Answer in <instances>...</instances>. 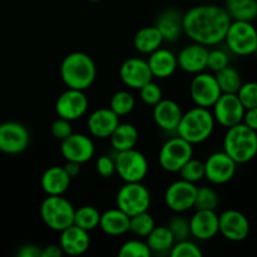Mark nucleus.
<instances>
[{
    "instance_id": "nucleus-1",
    "label": "nucleus",
    "mask_w": 257,
    "mask_h": 257,
    "mask_svg": "<svg viewBox=\"0 0 257 257\" xmlns=\"http://www.w3.org/2000/svg\"><path fill=\"white\" fill-rule=\"evenodd\" d=\"M231 22L226 8L213 4L197 5L183 15V33L192 42L212 47L225 40Z\"/></svg>"
},
{
    "instance_id": "nucleus-2",
    "label": "nucleus",
    "mask_w": 257,
    "mask_h": 257,
    "mask_svg": "<svg viewBox=\"0 0 257 257\" xmlns=\"http://www.w3.org/2000/svg\"><path fill=\"white\" fill-rule=\"evenodd\" d=\"M60 77L68 88L87 90L97 77V67L92 57L83 52H73L60 64Z\"/></svg>"
},
{
    "instance_id": "nucleus-3",
    "label": "nucleus",
    "mask_w": 257,
    "mask_h": 257,
    "mask_svg": "<svg viewBox=\"0 0 257 257\" xmlns=\"http://www.w3.org/2000/svg\"><path fill=\"white\" fill-rule=\"evenodd\" d=\"M215 118L210 108L197 107L183 113L176 133L191 145H200L212 135L215 130Z\"/></svg>"
},
{
    "instance_id": "nucleus-4",
    "label": "nucleus",
    "mask_w": 257,
    "mask_h": 257,
    "mask_svg": "<svg viewBox=\"0 0 257 257\" xmlns=\"http://www.w3.org/2000/svg\"><path fill=\"white\" fill-rule=\"evenodd\" d=\"M223 151L237 165L250 162L257 156V132L242 122L227 128L223 137Z\"/></svg>"
},
{
    "instance_id": "nucleus-5",
    "label": "nucleus",
    "mask_w": 257,
    "mask_h": 257,
    "mask_svg": "<svg viewBox=\"0 0 257 257\" xmlns=\"http://www.w3.org/2000/svg\"><path fill=\"white\" fill-rule=\"evenodd\" d=\"M74 206L63 195L48 196L40 205V217L47 227L60 232L73 225Z\"/></svg>"
},
{
    "instance_id": "nucleus-6",
    "label": "nucleus",
    "mask_w": 257,
    "mask_h": 257,
    "mask_svg": "<svg viewBox=\"0 0 257 257\" xmlns=\"http://www.w3.org/2000/svg\"><path fill=\"white\" fill-rule=\"evenodd\" d=\"M226 45L231 53L238 57H247L257 48V29L252 22L232 20L226 33Z\"/></svg>"
},
{
    "instance_id": "nucleus-7",
    "label": "nucleus",
    "mask_w": 257,
    "mask_h": 257,
    "mask_svg": "<svg viewBox=\"0 0 257 257\" xmlns=\"http://www.w3.org/2000/svg\"><path fill=\"white\" fill-rule=\"evenodd\" d=\"M115 203L119 210L131 217L148 211L151 206V193L142 182H124L115 196Z\"/></svg>"
},
{
    "instance_id": "nucleus-8",
    "label": "nucleus",
    "mask_w": 257,
    "mask_h": 257,
    "mask_svg": "<svg viewBox=\"0 0 257 257\" xmlns=\"http://www.w3.org/2000/svg\"><path fill=\"white\" fill-rule=\"evenodd\" d=\"M193 157V147L182 137L170 138L163 143L158 155L161 167L171 173L180 172L181 168Z\"/></svg>"
},
{
    "instance_id": "nucleus-9",
    "label": "nucleus",
    "mask_w": 257,
    "mask_h": 257,
    "mask_svg": "<svg viewBox=\"0 0 257 257\" xmlns=\"http://www.w3.org/2000/svg\"><path fill=\"white\" fill-rule=\"evenodd\" d=\"M115 173L124 182H142L148 173V161L136 148L117 152L114 158Z\"/></svg>"
},
{
    "instance_id": "nucleus-10",
    "label": "nucleus",
    "mask_w": 257,
    "mask_h": 257,
    "mask_svg": "<svg viewBox=\"0 0 257 257\" xmlns=\"http://www.w3.org/2000/svg\"><path fill=\"white\" fill-rule=\"evenodd\" d=\"M245 110L236 93H222L212 105L213 118L225 128L233 127L242 122Z\"/></svg>"
},
{
    "instance_id": "nucleus-11",
    "label": "nucleus",
    "mask_w": 257,
    "mask_h": 257,
    "mask_svg": "<svg viewBox=\"0 0 257 257\" xmlns=\"http://www.w3.org/2000/svg\"><path fill=\"white\" fill-rule=\"evenodd\" d=\"M190 94L197 107L212 108L222 92L215 75L201 72L197 73L191 82Z\"/></svg>"
},
{
    "instance_id": "nucleus-12",
    "label": "nucleus",
    "mask_w": 257,
    "mask_h": 257,
    "mask_svg": "<svg viewBox=\"0 0 257 257\" xmlns=\"http://www.w3.org/2000/svg\"><path fill=\"white\" fill-rule=\"evenodd\" d=\"M30 143V133L19 122H4L0 124V152L7 155H19Z\"/></svg>"
},
{
    "instance_id": "nucleus-13",
    "label": "nucleus",
    "mask_w": 257,
    "mask_h": 257,
    "mask_svg": "<svg viewBox=\"0 0 257 257\" xmlns=\"http://www.w3.org/2000/svg\"><path fill=\"white\" fill-rule=\"evenodd\" d=\"M197 193L196 183L186 180H178L171 183L165 192L166 206L176 213H182L193 208Z\"/></svg>"
},
{
    "instance_id": "nucleus-14",
    "label": "nucleus",
    "mask_w": 257,
    "mask_h": 257,
    "mask_svg": "<svg viewBox=\"0 0 257 257\" xmlns=\"http://www.w3.org/2000/svg\"><path fill=\"white\" fill-rule=\"evenodd\" d=\"M88 105H89V102H88L84 90L68 88L58 97L57 103H55V112L58 117L73 122L82 118L87 113Z\"/></svg>"
},
{
    "instance_id": "nucleus-15",
    "label": "nucleus",
    "mask_w": 257,
    "mask_h": 257,
    "mask_svg": "<svg viewBox=\"0 0 257 257\" xmlns=\"http://www.w3.org/2000/svg\"><path fill=\"white\" fill-rule=\"evenodd\" d=\"M237 170V163L225 152H215L205 162V178L213 185L230 182Z\"/></svg>"
},
{
    "instance_id": "nucleus-16",
    "label": "nucleus",
    "mask_w": 257,
    "mask_h": 257,
    "mask_svg": "<svg viewBox=\"0 0 257 257\" xmlns=\"http://www.w3.org/2000/svg\"><path fill=\"white\" fill-rule=\"evenodd\" d=\"M218 233L226 240L241 242L246 240L250 233L248 218L241 211L226 210L218 215Z\"/></svg>"
},
{
    "instance_id": "nucleus-17",
    "label": "nucleus",
    "mask_w": 257,
    "mask_h": 257,
    "mask_svg": "<svg viewBox=\"0 0 257 257\" xmlns=\"http://www.w3.org/2000/svg\"><path fill=\"white\" fill-rule=\"evenodd\" d=\"M95 152L92 138L83 133H72L60 145V153L65 161L83 165L93 158Z\"/></svg>"
},
{
    "instance_id": "nucleus-18",
    "label": "nucleus",
    "mask_w": 257,
    "mask_h": 257,
    "mask_svg": "<svg viewBox=\"0 0 257 257\" xmlns=\"http://www.w3.org/2000/svg\"><path fill=\"white\" fill-rule=\"evenodd\" d=\"M119 77L125 87L137 90L153 80L150 65L142 58H128L124 60L119 68Z\"/></svg>"
},
{
    "instance_id": "nucleus-19",
    "label": "nucleus",
    "mask_w": 257,
    "mask_h": 257,
    "mask_svg": "<svg viewBox=\"0 0 257 257\" xmlns=\"http://www.w3.org/2000/svg\"><path fill=\"white\" fill-rule=\"evenodd\" d=\"M208 49L207 47L193 42L186 45L177 55V64L183 72L197 74L207 68Z\"/></svg>"
},
{
    "instance_id": "nucleus-20",
    "label": "nucleus",
    "mask_w": 257,
    "mask_h": 257,
    "mask_svg": "<svg viewBox=\"0 0 257 257\" xmlns=\"http://www.w3.org/2000/svg\"><path fill=\"white\" fill-rule=\"evenodd\" d=\"M190 223L191 236L200 241H207L218 233V215L212 210H196Z\"/></svg>"
},
{
    "instance_id": "nucleus-21",
    "label": "nucleus",
    "mask_w": 257,
    "mask_h": 257,
    "mask_svg": "<svg viewBox=\"0 0 257 257\" xmlns=\"http://www.w3.org/2000/svg\"><path fill=\"white\" fill-rule=\"evenodd\" d=\"M119 124V117L110 108H99L88 117L87 125L90 135L99 140L109 138L115 127Z\"/></svg>"
},
{
    "instance_id": "nucleus-22",
    "label": "nucleus",
    "mask_w": 257,
    "mask_h": 257,
    "mask_svg": "<svg viewBox=\"0 0 257 257\" xmlns=\"http://www.w3.org/2000/svg\"><path fill=\"white\" fill-rule=\"evenodd\" d=\"M59 246L65 255H83L90 246L89 232L75 225H70L69 227L60 231Z\"/></svg>"
},
{
    "instance_id": "nucleus-23",
    "label": "nucleus",
    "mask_w": 257,
    "mask_h": 257,
    "mask_svg": "<svg viewBox=\"0 0 257 257\" xmlns=\"http://www.w3.org/2000/svg\"><path fill=\"white\" fill-rule=\"evenodd\" d=\"M153 119L156 124L165 132H176L182 118L180 104L172 99H161L153 105Z\"/></svg>"
},
{
    "instance_id": "nucleus-24",
    "label": "nucleus",
    "mask_w": 257,
    "mask_h": 257,
    "mask_svg": "<svg viewBox=\"0 0 257 257\" xmlns=\"http://www.w3.org/2000/svg\"><path fill=\"white\" fill-rule=\"evenodd\" d=\"M147 63L150 65L153 78H158V79L170 78L178 68L177 55L165 48H158L157 50L151 53Z\"/></svg>"
},
{
    "instance_id": "nucleus-25",
    "label": "nucleus",
    "mask_w": 257,
    "mask_h": 257,
    "mask_svg": "<svg viewBox=\"0 0 257 257\" xmlns=\"http://www.w3.org/2000/svg\"><path fill=\"white\" fill-rule=\"evenodd\" d=\"M70 181L72 178L68 176L63 166H53L43 173L40 185L48 196H59L67 192Z\"/></svg>"
},
{
    "instance_id": "nucleus-26",
    "label": "nucleus",
    "mask_w": 257,
    "mask_h": 257,
    "mask_svg": "<svg viewBox=\"0 0 257 257\" xmlns=\"http://www.w3.org/2000/svg\"><path fill=\"white\" fill-rule=\"evenodd\" d=\"M182 18L183 15L175 9H167L158 15L155 25L166 42H176L181 37L183 33Z\"/></svg>"
},
{
    "instance_id": "nucleus-27",
    "label": "nucleus",
    "mask_w": 257,
    "mask_h": 257,
    "mask_svg": "<svg viewBox=\"0 0 257 257\" xmlns=\"http://www.w3.org/2000/svg\"><path fill=\"white\" fill-rule=\"evenodd\" d=\"M130 216L119 208H112L100 213L99 227L105 235L120 236L130 231Z\"/></svg>"
},
{
    "instance_id": "nucleus-28",
    "label": "nucleus",
    "mask_w": 257,
    "mask_h": 257,
    "mask_svg": "<svg viewBox=\"0 0 257 257\" xmlns=\"http://www.w3.org/2000/svg\"><path fill=\"white\" fill-rule=\"evenodd\" d=\"M138 130L131 123H120L115 127L113 133L110 135V146L115 152L132 150L136 148L138 142Z\"/></svg>"
},
{
    "instance_id": "nucleus-29",
    "label": "nucleus",
    "mask_w": 257,
    "mask_h": 257,
    "mask_svg": "<svg viewBox=\"0 0 257 257\" xmlns=\"http://www.w3.org/2000/svg\"><path fill=\"white\" fill-rule=\"evenodd\" d=\"M163 42L165 39L156 25L142 28L136 33L135 38H133V45H135L136 50L142 54H151L158 48H161Z\"/></svg>"
},
{
    "instance_id": "nucleus-30",
    "label": "nucleus",
    "mask_w": 257,
    "mask_h": 257,
    "mask_svg": "<svg viewBox=\"0 0 257 257\" xmlns=\"http://www.w3.org/2000/svg\"><path fill=\"white\" fill-rule=\"evenodd\" d=\"M146 242L152 253H170L176 241L167 226H155L146 237Z\"/></svg>"
},
{
    "instance_id": "nucleus-31",
    "label": "nucleus",
    "mask_w": 257,
    "mask_h": 257,
    "mask_svg": "<svg viewBox=\"0 0 257 257\" xmlns=\"http://www.w3.org/2000/svg\"><path fill=\"white\" fill-rule=\"evenodd\" d=\"M226 10L232 20L253 22L257 19V0H231L226 3Z\"/></svg>"
},
{
    "instance_id": "nucleus-32",
    "label": "nucleus",
    "mask_w": 257,
    "mask_h": 257,
    "mask_svg": "<svg viewBox=\"0 0 257 257\" xmlns=\"http://www.w3.org/2000/svg\"><path fill=\"white\" fill-rule=\"evenodd\" d=\"M100 212L94 206H82L74 211V221L73 225L83 228V230L90 231L99 227Z\"/></svg>"
},
{
    "instance_id": "nucleus-33",
    "label": "nucleus",
    "mask_w": 257,
    "mask_h": 257,
    "mask_svg": "<svg viewBox=\"0 0 257 257\" xmlns=\"http://www.w3.org/2000/svg\"><path fill=\"white\" fill-rule=\"evenodd\" d=\"M215 77L222 93H237L241 84H242V78H241L240 72L236 68L230 67V65L216 72Z\"/></svg>"
},
{
    "instance_id": "nucleus-34",
    "label": "nucleus",
    "mask_w": 257,
    "mask_h": 257,
    "mask_svg": "<svg viewBox=\"0 0 257 257\" xmlns=\"http://www.w3.org/2000/svg\"><path fill=\"white\" fill-rule=\"evenodd\" d=\"M136 99L133 94L128 90H118L110 98L109 108L118 115V117H123L127 115L135 109Z\"/></svg>"
},
{
    "instance_id": "nucleus-35",
    "label": "nucleus",
    "mask_w": 257,
    "mask_h": 257,
    "mask_svg": "<svg viewBox=\"0 0 257 257\" xmlns=\"http://www.w3.org/2000/svg\"><path fill=\"white\" fill-rule=\"evenodd\" d=\"M155 218L148 213V211L131 216L130 218V231L138 237H147L148 233L155 228Z\"/></svg>"
},
{
    "instance_id": "nucleus-36",
    "label": "nucleus",
    "mask_w": 257,
    "mask_h": 257,
    "mask_svg": "<svg viewBox=\"0 0 257 257\" xmlns=\"http://www.w3.org/2000/svg\"><path fill=\"white\" fill-rule=\"evenodd\" d=\"M220 200L218 195L213 188L203 186V187H197V193H196V200L193 208L195 210H212L216 211Z\"/></svg>"
},
{
    "instance_id": "nucleus-37",
    "label": "nucleus",
    "mask_w": 257,
    "mask_h": 257,
    "mask_svg": "<svg viewBox=\"0 0 257 257\" xmlns=\"http://www.w3.org/2000/svg\"><path fill=\"white\" fill-rule=\"evenodd\" d=\"M180 175L182 180L188 182L197 183L205 178V162L191 158L185 166L180 170Z\"/></svg>"
},
{
    "instance_id": "nucleus-38",
    "label": "nucleus",
    "mask_w": 257,
    "mask_h": 257,
    "mask_svg": "<svg viewBox=\"0 0 257 257\" xmlns=\"http://www.w3.org/2000/svg\"><path fill=\"white\" fill-rule=\"evenodd\" d=\"M152 255L147 242L141 240H130L120 246L119 257H150Z\"/></svg>"
},
{
    "instance_id": "nucleus-39",
    "label": "nucleus",
    "mask_w": 257,
    "mask_h": 257,
    "mask_svg": "<svg viewBox=\"0 0 257 257\" xmlns=\"http://www.w3.org/2000/svg\"><path fill=\"white\" fill-rule=\"evenodd\" d=\"M168 230L171 231V233L175 237V241H182V240H187L188 236H191V231H190V223L188 221L186 220L185 217L182 216H173L167 223Z\"/></svg>"
},
{
    "instance_id": "nucleus-40",
    "label": "nucleus",
    "mask_w": 257,
    "mask_h": 257,
    "mask_svg": "<svg viewBox=\"0 0 257 257\" xmlns=\"http://www.w3.org/2000/svg\"><path fill=\"white\" fill-rule=\"evenodd\" d=\"M236 94L245 109L257 107V82L242 83Z\"/></svg>"
},
{
    "instance_id": "nucleus-41",
    "label": "nucleus",
    "mask_w": 257,
    "mask_h": 257,
    "mask_svg": "<svg viewBox=\"0 0 257 257\" xmlns=\"http://www.w3.org/2000/svg\"><path fill=\"white\" fill-rule=\"evenodd\" d=\"M171 257H201L202 256V251L198 247L196 243L192 241L182 240L175 242L170 251Z\"/></svg>"
},
{
    "instance_id": "nucleus-42",
    "label": "nucleus",
    "mask_w": 257,
    "mask_h": 257,
    "mask_svg": "<svg viewBox=\"0 0 257 257\" xmlns=\"http://www.w3.org/2000/svg\"><path fill=\"white\" fill-rule=\"evenodd\" d=\"M138 90H140V97L141 99H142V102L145 103V104L151 105V107H153V105L157 104L161 99H163L162 89H161L160 85H158L157 83L153 82V80L148 82L147 84L141 87Z\"/></svg>"
},
{
    "instance_id": "nucleus-43",
    "label": "nucleus",
    "mask_w": 257,
    "mask_h": 257,
    "mask_svg": "<svg viewBox=\"0 0 257 257\" xmlns=\"http://www.w3.org/2000/svg\"><path fill=\"white\" fill-rule=\"evenodd\" d=\"M230 63V58L228 54L222 49H213L208 50V58H207V68L212 72H218V70L223 69L227 67Z\"/></svg>"
},
{
    "instance_id": "nucleus-44",
    "label": "nucleus",
    "mask_w": 257,
    "mask_h": 257,
    "mask_svg": "<svg viewBox=\"0 0 257 257\" xmlns=\"http://www.w3.org/2000/svg\"><path fill=\"white\" fill-rule=\"evenodd\" d=\"M52 135L55 140L63 141L70 136L73 133V128H72V123L70 120L64 119V118L58 117V119H55L54 122L52 123Z\"/></svg>"
},
{
    "instance_id": "nucleus-45",
    "label": "nucleus",
    "mask_w": 257,
    "mask_h": 257,
    "mask_svg": "<svg viewBox=\"0 0 257 257\" xmlns=\"http://www.w3.org/2000/svg\"><path fill=\"white\" fill-rule=\"evenodd\" d=\"M95 168L103 178H110L115 173V162L112 157L103 155L98 157Z\"/></svg>"
},
{
    "instance_id": "nucleus-46",
    "label": "nucleus",
    "mask_w": 257,
    "mask_h": 257,
    "mask_svg": "<svg viewBox=\"0 0 257 257\" xmlns=\"http://www.w3.org/2000/svg\"><path fill=\"white\" fill-rule=\"evenodd\" d=\"M17 256L19 257H42V247L33 243H27L22 246L19 251L17 252Z\"/></svg>"
},
{
    "instance_id": "nucleus-47",
    "label": "nucleus",
    "mask_w": 257,
    "mask_h": 257,
    "mask_svg": "<svg viewBox=\"0 0 257 257\" xmlns=\"http://www.w3.org/2000/svg\"><path fill=\"white\" fill-rule=\"evenodd\" d=\"M242 123H245L247 127H250L251 130L257 132V107L245 110Z\"/></svg>"
},
{
    "instance_id": "nucleus-48",
    "label": "nucleus",
    "mask_w": 257,
    "mask_h": 257,
    "mask_svg": "<svg viewBox=\"0 0 257 257\" xmlns=\"http://www.w3.org/2000/svg\"><path fill=\"white\" fill-rule=\"evenodd\" d=\"M64 255L59 245H48L42 247V257H62Z\"/></svg>"
},
{
    "instance_id": "nucleus-49",
    "label": "nucleus",
    "mask_w": 257,
    "mask_h": 257,
    "mask_svg": "<svg viewBox=\"0 0 257 257\" xmlns=\"http://www.w3.org/2000/svg\"><path fill=\"white\" fill-rule=\"evenodd\" d=\"M63 168H64L65 172L68 173L70 178H75L80 173V163L72 162V161H67Z\"/></svg>"
},
{
    "instance_id": "nucleus-50",
    "label": "nucleus",
    "mask_w": 257,
    "mask_h": 257,
    "mask_svg": "<svg viewBox=\"0 0 257 257\" xmlns=\"http://www.w3.org/2000/svg\"><path fill=\"white\" fill-rule=\"evenodd\" d=\"M88 2H90V3H98V2H100V0H88Z\"/></svg>"
},
{
    "instance_id": "nucleus-51",
    "label": "nucleus",
    "mask_w": 257,
    "mask_h": 257,
    "mask_svg": "<svg viewBox=\"0 0 257 257\" xmlns=\"http://www.w3.org/2000/svg\"><path fill=\"white\" fill-rule=\"evenodd\" d=\"M253 54H255L256 57H257V48H256V50H255V53H253Z\"/></svg>"
},
{
    "instance_id": "nucleus-52",
    "label": "nucleus",
    "mask_w": 257,
    "mask_h": 257,
    "mask_svg": "<svg viewBox=\"0 0 257 257\" xmlns=\"http://www.w3.org/2000/svg\"><path fill=\"white\" fill-rule=\"evenodd\" d=\"M225 2H226V3H227V2H231V0H225Z\"/></svg>"
}]
</instances>
